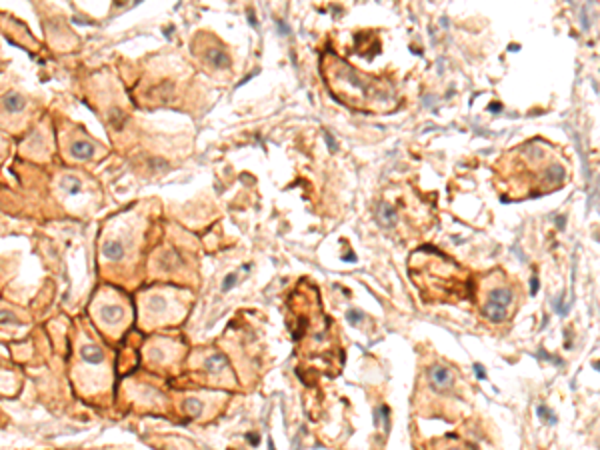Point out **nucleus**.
I'll list each match as a JSON object with an SVG mask.
<instances>
[{
  "label": "nucleus",
  "instance_id": "6e6552de",
  "mask_svg": "<svg viewBox=\"0 0 600 450\" xmlns=\"http://www.w3.org/2000/svg\"><path fill=\"white\" fill-rule=\"evenodd\" d=\"M180 347L175 345V342H168V340H154L150 342L145 354L149 358L150 364H156V366H166L168 362H175V358L166 356V354H178Z\"/></svg>",
  "mask_w": 600,
  "mask_h": 450
},
{
  "label": "nucleus",
  "instance_id": "20e7f679",
  "mask_svg": "<svg viewBox=\"0 0 600 450\" xmlns=\"http://www.w3.org/2000/svg\"><path fill=\"white\" fill-rule=\"evenodd\" d=\"M140 326L142 328H156L162 325H175L184 312L186 304L180 300V292L175 288H152L140 295Z\"/></svg>",
  "mask_w": 600,
  "mask_h": 450
},
{
  "label": "nucleus",
  "instance_id": "dca6fc26",
  "mask_svg": "<svg viewBox=\"0 0 600 450\" xmlns=\"http://www.w3.org/2000/svg\"><path fill=\"white\" fill-rule=\"evenodd\" d=\"M445 450H464V449H458V447H449V449Z\"/></svg>",
  "mask_w": 600,
  "mask_h": 450
},
{
  "label": "nucleus",
  "instance_id": "1a4fd4ad",
  "mask_svg": "<svg viewBox=\"0 0 600 450\" xmlns=\"http://www.w3.org/2000/svg\"><path fill=\"white\" fill-rule=\"evenodd\" d=\"M428 380H430L434 390H449L454 378H452V373L449 368H445L440 364H434V366L428 368Z\"/></svg>",
  "mask_w": 600,
  "mask_h": 450
},
{
  "label": "nucleus",
  "instance_id": "2eb2a0df",
  "mask_svg": "<svg viewBox=\"0 0 600 450\" xmlns=\"http://www.w3.org/2000/svg\"><path fill=\"white\" fill-rule=\"evenodd\" d=\"M234 280H236V276H234V275L228 276V278H226V282H225V284H223V290H228V288H230V286L234 284Z\"/></svg>",
  "mask_w": 600,
  "mask_h": 450
},
{
  "label": "nucleus",
  "instance_id": "7ed1b4c3",
  "mask_svg": "<svg viewBox=\"0 0 600 450\" xmlns=\"http://www.w3.org/2000/svg\"><path fill=\"white\" fill-rule=\"evenodd\" d=\"M90 316L106 338L118 340L130 326V302L114 288H102L90 302Z\"/></svg>",
  "mask_w": 600,
  "mask_h": 450
},
{
  "label": "nucleus",
  "instance_id": "423d86ee",
  "mask_svg": "<svg viewBox=\"0 0 600 450\" xmlns=\"http://www.w3.org/2000/svg\"><path fill=\"white\" fill-rule=\"evenodd\" d=\"M197 373L206 378V382L210 384H223V382H234L232 380V375H230V368H228V362H226L225 354L221 352H204L197 360Z\"/></svg>",
  "mask_w": 600,
  "mask_h": 450
},
{
  "label": "nucleus",
  "instance_id": "39448f33",
  "mask_svg": "<svg viewBox=\"0 0 600 450\" xmlns=\"http://www.w3.org/2000/svg\"><path fill=\"white\" fill-rule=\"evenodd\" d=\"M134 228H118L112 226L100 240V262L106 268H118L134 256L138 242Z\"/></svg>",
  "mask_w": 600,
  "mask_h": 450
},
{
  "label": "nucleus",
  "instance_id": "f03ea898",
  "mask_svg": "<svg viewBox=\"0 0 600 450\" xmlns=\"http://www.w3.org/2000/svg\"><path fill=\"white\" fill-rule=\"evenodd\" d=\"M76 362L73 368L76 386H90V388H106L112 380V371L108 362V352L102 345L95 342L90 336L80 334L76 340Z\"/></svg>",
  "mask_w": 600,
  "mask_h": 450
},
{
  "label": "nucleus",
  "instance_id": "f257e3e1",
  "mask_svg": "<svg viewBox=\"0 0 600 450\" xmlns=\"http://www.w3.org/2000/svg\"><path fill=\"white\" fill-rule=\"evenodd\" d=\"M332 71L338 82H328V84L332 86L334 95L340 97V100L349 102L354 108H362V102H366V110H376L378 102H382V106L388 108L386 100H392V95L384 88V84H368L371 80L362 78L356 71H352L349 64L340 60H334Z\"/></svg>",
  "mask_w": 600,
  "mask_h": 450
},
{
  "label": "nucleus",
  "instance_id": "4468645a",
  "mask_svg": "<svg viewBox=\"0 0 600 450\" xmlns=\"http://www.w3.org/2000/svg\"><path fill=\"white\" fill-rule=\"evenodd\" d=\"M0 323H2V325H21V318H18V314H16L14 310L2 306V308H0Z\"/></svg>",
  "mask_w": 600,
  "mask_h": 450
},
{
  "label": "nucleus",
  "instance_id": "9d476101",
  "mask_svg": "<svg viewBox=\"0 0 600 450\" xmlns=\"http://www.w3.org/2000/svg\"><path fill=\"white\" fill-rule=\"evenodd\" d=\"M204 60L212 68H228L230 66V58H228L226 50L221 49V47H206L204 49Z\"/></svg>",
  "mask_w": 600,
  "mask_h": 450
},
{
  "label": "nucleus",
  "instance_id": "f8f14e48",
  "mask_svg": "<svg viewBox=\"0 0 600 450\" xmlns=\"http://www.w3.org/2000/svg\"><path fill=\"white\" fill-rule=\"evenodd\" d=\"M60 190L68 197H76L82 192V180L76 175H64L60 178Z\"/></svg>",
  "mask_w": 600,
  "mask_h": 450
},
{
  "label": "nucleus",
  "instance_id": "9b49d317",
  "mask_svg": "<svg viewBox=\"0 0 600 450\" xmlns=\"http://www.w3.org/2000/svg\"><path fill=\"white\" fill-rule=\"evenodd\" d=\"M486 302H495V304H499V306H502V308L508 310V306L512 304V288H508V286H504V284L492 286L490 292H488V300H486Z\"/></svg>",
  "mask_w": 600,
  "mask_h": 450
},
{
  "label": "nucleus",
  "instance_id": "ddd939ff",
  "mask_svg": "<svg viewBox=\"0 0 600 450\" xmlns=\"http://www.w3.org/2000/svg\"><path fill=\"white\" fill-rule=\"evenodd\" d=\"M378 214H380V221H382L386 226H392L397 223V212H395L388 204H382L380 210H378Z\"/></svg>",
  "mask_w": 600,
  "mask_h": 450
},
{
  "label": "nucleus",
  "instance_id": "0eeeda50",
  "mask_svg": "<svg viewBox=\"0 0 600 450\" xmlns=\"http://www.w3.org/2000/svg\"><path fill=\"white\" fill-rule=\"evenodd\" d=\"M66 152H68V156L73 160H76V162H84V160L97 158L100 154V149L99 145L95 140H90L86 134H82V132L78 134L76 132L75 136H71V140H68Z\"/></svg>",
  "mask_w": 600,
  "mask_h": 450
}]
</instances>
